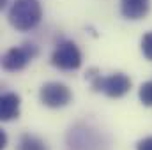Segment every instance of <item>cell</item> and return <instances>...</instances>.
<instances>
[{"label":"cell","instance_id":"1","mask_svg":"<svg viewBox=\"0 0 152 150\" xmlns=\"http://www.w3.org/2000/svg\"><path fill=\"white\" fill-rule=\"evenodd\" d=\"M7 20L12 28L28 32L36 28L42 20V7L39 0H14L9 7Z\"/></svg>","mask_w":152,"mask_h":150},{"label":"cell","instance_id":"2","mask_svg":"<svg viewBox=\"0 0 152 150\" xmlns=\"http://www.w3.org/2000/svg\"><path fill=\"white\" fill-rule=\"evenodd\" d=\"M67 150H108V140L97 129L78 124L69 129L66 136Z\"/></svg>","mask_w":152,"mask_h":150},{"label":"cell","instance_id":"3","mask_svg":"<svg viewBox=\"0 0 152 150\" xmlns=\"http://www.w3.org/2000/svg\"><path fill=\"white\" fill-rule=\"evenodd\" d=\"M87 78L90 79V85L96 92H103L104 95L112 97V99H118L124 97L129 90H131V78L126 76L124 73H115L110 76H101L97 69H88L87 71Z\"/></svg>","mask_w":152,"mask_h":150},{"label":"cell","instance_id":"4","mask_svg":"<svg viewBox=\"0 0 152 150\" xmlns=\"http://www.w3.org/2000/svg\"><path fill=\"white\" fill-rule=\"evenodd\" d=\"M51 64L60 71H76L81 66V51L73 41H62L51 53Z\"/></svg>","mask_w":152,"mask_h":150},{"label":"cell","instance_id":"5","mask_svg":"<svg viewBox=\"0 0 152 150\" xmlns=\"http://www.w3.org/2000/svg\"><path fill=\"white\" fill-rule=\"evenodd\" d=\"M36 55H37V48L28 42H25L21 46L9 48L2 57V67L9 73H18L21 69H25Z\"/></svg>","mask_w":152,"mask_h":150},{"label":"cell","instance_id":"6","mask_svg":"<svg viewBox=\"0 0 152 150\" xmlns=\"http://www.w3.org/2000/svg\"><path fill=\"white\" fill-rule=\"evenodd\" d=\"M39 99L46 108L58 110V108H64V106H67L71 103L73 94H71L67 85L58 83V81H50V83H44L41 87Z\"/></svg>","mask_w":152,"mask_h":150},{"label":"cell","instance_id":"7","mask_svg":"<svg viewBox=\"0 0 152 150\" xmlns=\"http://www.w3.org/2000/svg\"><path fill=\"white\" fill-rule=\"evenodd\" d=\"M151 11V0H120V14L126 20H142Z\"/></svg>","mask_w":152,"mask_h":150},{"label":"cell","instance_id":"8","mask_svg":"<svg viewBox=\"0 0 152 150\" xmlns=\"http://www.w3.org/2000/svg\"><path fill=\"white\" fill-rule=\"evenodd\" d=\"M20 104H21V99L18 94H14V92L2 94V97H0V120L11 122V120L18 118L20 117Z\"/></svg>","mask_w":152,"mask_h":150},{"label":"cell","instance_id":"9","mask_svg":"<svg viewBox=\"0 0 152 150\" xmlns=\"http://www.w3.org/2000/svg\"><path fill=\"white\" fill-rule=\"evenodd\" d=\"M16 150H50V149H48V145H46L41 138L27 133V134H23V136L20 138L18 149Z\"/></svg>","mask_w":152,"mask_h":150},{"label":"cell","instance_id":"10","mask_svg":"<svg viewBox=\"0 0 152 150\" xmlns=\"http://www.w3.org/2000/svg\"><path fill=\"white\" fill-rule=\"evenodd\" d=\"M138 97H140V101H142L143 106H149V108L152 106V79L151 81H145V83L140 87Z\"/></svg>","mask_w":152,"mask_h":150},{"label":"cell","instance_id":"11","mask_svg":"<svg viewBox=\"0 0 152 150\" xmlns=\"http://www.w3.org/2000/svg\"><path fill=\"white\" fill-rule=\"evenodd\" d=\"M142 53L147 60L152 62V32H147L142 37Z\"/></svg>","mask_w":152,"mask_h":150},{"label":"cell","instance_id":"12","mask_svg":"<svg viewBox=\"0 0 152 150\" xmlns=\"http://www.w3.org/2000/svg\"><path fill=\"white\" fill-rule=\"evenodd\" d=\"M136 150H152V136H147L136 143Z\"/></svg>","mask_w":152,"mask_h":150},{"label":"cell","instance_id":"13","mask_svg":"<svg viewBox=\"0 0 152 150\" xmlns=\"http://www.w3.org/2000/svg\"><path fill=\"white\" fill-rule=\"evenodd\" d=\"M7 147V134L4 131H0V150H4Z\"/></svg>","mask_w":152,"mask_h":150},{"label":"cell","instance_id":"14","mask_svg":"<svg viewBox=\"0 0 152 150\" xmlns=\"http://www.w3.org/2000/svg\"><path fill=\"white\" fill-rule=\"evenodd\" d=\"M7 5V0H0V9H4Z\"/></svg>","mask_w":152,"mask_h":150}]
</instances>
